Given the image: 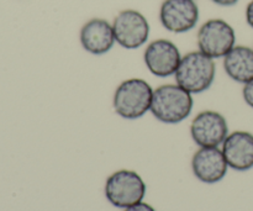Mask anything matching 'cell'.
<instances>
[{
  "label": "cell",
  "instance_id": "cell-5",
  "mask_svg": "<svg viewBox=\"0 0 253 211\" xmlns=\"http://www.w3.org/2000/svg\"><path fill=\"white\" fill-rule=\"evenodd\" d=\"M198 49L211 58H224L236 46L234 27L222 19H210L202 25L197 35Z\"/></svg>",
  "mask_w": 253,
  "mask_h": 211
},
{
  "label": "cell",
  "instance_id": "cell-10",
  "mask_svg": "<svg viewBox=\"0 0 253 211\" xmlns=\"http://www.w3.org/2000/svg\"><path fill=\"white\" fill-rule=\"evenodd\" d=\"M79 41L84 51L101 56L111 51L116 43L113 24L101 17H93L82 26Z\"/></svg>",
  "mask_w": 253,
  "mask_h": 211
},
{
  "label": "cell",
  "instance_id": "cell-7",
  "mask_svg": "<svg viewBox=\"0 0 253 211\" xmlns=\"http://www.w3.org/2000/svg\"><path fill=\"white\" fill-rule=\"evenodd\" d=\"M229 133L226 118L219 111H200L190 124V135L199 147H219Z\"/></svg>",
  "mask_w": 253,
  "mask_h": 211
},
{
  "label": "cell",
  "instance_id": "cell-15",
  "mask_svg": "<svg viewBox=\"0 0 253 211\" xmlns=\"http://www.w3.org/2000/svg\"><path fill=\"white\" fill-rule=\"evenodd\" d=\"M124 211H156L155 208L151 207L150 204H147V203H138V204H135L132 205V207L130 208H126V209H124Z\"/></svg>",
  "mask_w": 253,
  "mask_h": 211
},
{
  "label": "cell",
  "instance_id": "cell-17",
  "mask_svg": "<svg viewBox=\"0 0 253 211\" xmlns=\"http://www.w3.org/2000/svg\"><path fill=\"white\" fill-rule=\"evenodd\" d=\"M214 4L219 5V6H234L236 5L240 0H211Z\"/></svg>",
  "mask_w": 253,
  "mask_h": 211
},
{
  "label": "cell",
  "instance_id": "cell-9",
  "mask_svg": "<svg viewBox=\"0 0 253 211\" xmlns=\"http://www.w3.org/2000/svg\"><path fill=\"white\" fill-rule=\"evenodd\" d=\"M199 6L195 0H165L160 7V21L167 31L185 34L199 22Z\"/></svg>",
  "mask_w": 253,
  "mask_h": 211
},
{
  "label": "cell",
  "instance_id": "cell-3",
  "mask_svg": "<svg viewBox=\"0 0 253 211\" xmlns=\"http://www.w3.org/2000/svg\"><path fill=\"white\" fill-rule=\"evenodd\" d=\"M216 77L215 59L198 51H192L182 57L174 74L175 83L189 93L202 94L210 89Z\"/></svg>",
  "mask_w": 253,
  "mask_h": 211
},
{
  "label": "cell",
  "instance_id": "cell-16",
  "mask_svg": "<svg viewBox=\"0 0 253 211\" xmlns=\"http://www.w3.org/2000/svg\"><path fill=\"white\" fill-rule=\"evenodd\" d=\"M245 16H246V22L249 24V26L253 29V0H251V1L247 4Z\"/></svg>",
  "mask_w": 253,
  "mask_h": 211
},
{
  "label": "cell",
  "instance_id": "cell-6",
  "mask_svg": "<svg viewBox=\"0 0 253 211\" xmlns=\"http://www.w3.org/2000/svg\"><path fill=\"white\" fill-rule=\"evenodd\" d=\"M111 24L116 43L124 48L137 49L148 41L151 32L150 22L138 10H121Z\"/></svg>",
  "mask_w": 253,
  "mask_h": 211
},
{
  "label": "cell",
  "instance_id": "cell-13",
  "mask_svg": "<svg viewBox=\"0 0 253 211\" xmlns=\"http://www.w3.org/2000/svg\"><path fill=\"white\" fill-rule=\"evenodd\" d=\"M225 73L234 82L246 84L253 79V48L247 46H235L224 57Z\"/></svg>",
  "mask_w": 253,
  "mask_h": 211
},
{
  "label": "cell",
  "instance_id": "cell-2",
  "mask_svg": "<svg viewBox=\"0 0 253 211\" xmlns=\"http://www.w3.org/2000/svg\"><path fill=\"white\" fill-rule=\"evenodd\" d=\"M153 89L145 79L123 81L115 89L113 108L116 115L125 120H137L151 111Z\"/></svg>",
  "mask_w": 253,
  "mask_h": 211
},
{
  "label": "cell",
  "instance_id": "cell-8",
  "mask_svg": "<svg viewBox=\"0 0 253 211\" xmlns=\"http://www.w3.org/2000/svg\"><path fill=\"white\" fill-rule=\"evenodd\" d=\"M182 57L177 44L167 39H158L150 42L143 52L145 66L151 74L158 78L174 76Z\"/></svg>",
  "mask_w": 253,
  "mask_h": 211
},
{
  "label": "cell",
  "instance_id": "cell-1",
  "mask_svg": "<svg viewBox=\"0 0 253 211\" xmlns=\"http://www.w3.org/2000/svg\"><path fill=\"white\" fill-rule=\"evenodd\" d=\"M194 106L193 94L179 84H163L153 89L150 113L160 123L167 125L180 124L189 118Z\"/></svg>",
  "mask_w": 253,
  "mask_h": 211
},
{
  "label": "cell",
  "instance_id": "cell-12",
  "mask_svg": "<svg viewBox=\"0 0 253 211\" xmlns=\"http://www.w3.org/2000/svg\"><path fill=\"white\" fill-rule=\"evenodd\" d=\"M222 153L229 168L246 172L253 168V133L234 131L222 142Z\"/></svg>",
  "mask_w": 253,
  "mask_h": 211
},
{
  "label": "cell",
  "instance_id": "cell-14",
  "mask_svg": "<svg viewBox=\"0 0 253 211\" xmlns=\"http://www.w3.org/2000/svg\"><path fill=\"white\" fill-rule=\"evenodd\" d=\"M242 96H244L245 103H246L250 108L253 109V79L247 82L246 84H244V88H242Z\"/></svg>",
  "mask_w": 253,
  "mask_h": 211
},
{
  "label": "cell",
  "instance_id": "cell-4",
  "mask_svg": "<svg viewBox=\"0 0 253 211\" xmlns=\"http://www.w3.org/2000/svg\"><path fill=\"white\" fill-rule=\"evenodd\" d=\"M146 195V184L140 174L130 169H120L106 179L105 197L111 205L126 209L138 204Z\"/></svg>",
  "mask_w": 253,
  "mask_h": 211
},
{
  "label": "cell",
  "instance_id": "cell-11",
  "mask_svg": "<svg viewBox=\"0 0 253 211\" xmlns=\"http://www.w3.org/2000/svg\"><path fill=\"white\" fill-rule=\"evenodd\" d=\"M192 169L200 182L215 184L227 174L229 165L219 147H200L193 156Z\"/></svg>",
  "mask_w": 253,
  "mask_h": 211
}]
</instances>
